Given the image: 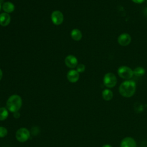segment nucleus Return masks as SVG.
I'll return each instance as SVG.
<instances>
[{
  "label": "nucleus",
  "instance_id": "nucleus-1",
  "mask_svg": "<svg viewBox=\"0 0 147 147\" xmlns=\"http://www.w3.org/2000/svg\"><path fill=\"white\" fill-rule=\"evenodd\" d=\"M136 83L132 80H126L123 82L119 87L120 95L125 98H130L135 93Z\"/></svg>",
  "mask_w": 147,
  "mask_h": 147
},
{
  "label": "nucleus",
  "instance_id": "nucleus-2",
  "mask_svg": "<svg viewBox=\"0 0 147 147\" xmlns=\"http://www.w3.org/2000/svg\"><path fill=\"white\" fill-rule=\"evenodd\" d=\"M22 105V100L21 97L17 94L11 95L9 97L6 101V108L9 111L15 113L18 111L21 108Z\"/></svg>",
  "mask_w": 147,
  "mask_h": 147
},
{
  "label": "nucleus",
  "instance_id": "nucleus-3",
  "mask_svg": "<svg viewBox=\"0 0 147 147\" xmlns=\"http://www.w3.org/2000/svg\"><path fill=\"white\" fill-rule=\"evenodd\" d=\"M15 136L16 140L18 142H25L29 139L30 132L26 127H21L17 130Z\"/></svg>",
  "mask_w": 147,
  "mask_h": 147
},
{
  "label": "nucleus",
  "instance_id": "nucleus-4",
  "mask_svg": "<svg viewBox=\"0 0 147 147\" xmlns=\"http://www.w3.org/2000/svg\"><path fill=\"white\" fill-rule=\"evenodd\" d=\"M118 76L122 79L130 80L133 76V70L126 65L120 66L117 70Z\"/></svg>",
  "mask_w": 147,
  "mask_h": 147
},
{
  "label": "nucleus",
  "instance_id": "nucleus-5",
  "mask_svg": "<svg viewBox=\"0 0 147 147\" xmlns=\"http://www.w3.org/2000/svg\"><path fill=\"white\" fill-rule=\"evenodd\" d=\"M103 82L106 87L111 88H113L117 84V79L115 74L112 72H108L104 75Z\"/></svg>",
  "mask_w": 147,
  "mask_h": 147
},
{
  "label": "nucleus",
  "instance_id": "nucleus-6",
  "mask_svg": "<svg viewBox=\"0 0 147 147\" xmlns=\"http://www.w3.org/2000/svg\"><path fill=\"white\" fill-rule=\"evenodd\" d=\"M51 18L52 22L55 25H59L63 22L64 16L62 12H61L60 10H55L51 13Z\"/></svg>",
  "mask_w": 147,
  "mask_h": 147
},
{
  "label": "nucleus",
  "instance_id": "nucleus-7",
  "mask_svg": "<svg viewBox=\"0 0 147 147\" xmlns=\"http://www.w3.org/2000/svg\"><path fill=\"white\" fill-rule=\"evenodd\" d=\"M131 40V36L129 34L127 33H123L121 34L117 39L118 43L123 47L127 46L130 44Z\"/></svg>",
  "mask_w": 147,
  "mask_h": 147
},
{
  "label": "nucleus",
  "instance_id": "nucleus-8",
  "mask_svg": "<svg viewBox=\"0 0 147 147\" xmlns=\"http://www.w3.org/2000/svg\"><path fill=\"white\" fill-rule=\"evenodd\" d=\"M64 63L67 67L71 69H74L76 67L78 61L75 56L69 55L65 57L64 59Z\"/></svg>",
  "mask_w": 147,
  "mask_h": 147
},
{
  "label": "nucleus",
  "instance_id": "nucleus-9",
  "mask_svg": "<svg viewBox=\"0 0 147 147\" xmlns=\"http://www.w3.org/2000/svg\"><path fill=\"white\" fill-rule=\"evenodd\" d=\"M119 147H137V143L133 138L126 137L122 140Z\"/></svg>",
  "mask_w": 147,
  "mask_h": 147
},
{
  "label": "nucleus",
  "instance_id": "nucleus-10",
  "mask_svg": "<svg viewBox=\"0 0 147 147\" xmlns=\"http://www.w3.org/2000/svg\"><path fill=\"white\" fill-rule=\"evenodd\" d=\"M67 78L71 83H76L79 79V73L74 69H70L67 74Z\"/></svg>",
  "mask_w": 147,
  "mask_h": 147
},
{
  "label": "nucleus",
  "instance_id": "nucleus-11",
  "mask_svg": "<svg viewBox=\"0 0 147 147\" xmlns=\"http://www.w3.org/2000/svg\"><path fill=\"white\" fill-rule=\"evenodd\" d=\"M11 17L9 14L3 12L0 14V25L2 26H7L10 22Z\"/></svg>",
  "mask_w": 147,
  "mask_h": 147
},
{
  "label": "nucleus",
  "instance_id": "nucleus-12",
  "mask_svg": "<svg viewBox=\"0 0 147 147\" xmlns=\"http://www.w3.org/2000/svg\"><path fill=\"white\" fill-rule=\"evenodd\" d=\"M2 9L5 13L9 14L14 11L15 6L12 2L10 1H6V2H5L2 5Z\"/></svg>",
  "mask_w": 147,
  "mask_h": 147
},
{
  "label": "nucleus",
  "instance_id": "nucleus-13",
  "mask_svg": "<svg viewBox=\"0 0 147 147\" xmlns=\"http://www.w3.org/2000/svg\"><path fill=\"white\" fill-rule=\"evenodd\" d=\"M71 36L72 38L75 41H80L82 38V32L76 28L72 29L71 32Z\"/></svg>",
  "mask_w": 147,
  "mask_h": 147
},
{
  "label": "nucleus",
  "instance_id": "nucleus-14",
  "mask_svg": "<svg viewBox=\"0 0 147 147\" xmlns=\"http://www.w3.org/2000/svg\"><path fill=\"white\" fill-rule=\"evenodd\" d=\"M103 99L106 101L110 100L113 97V93L112 91L109 88H106L103 90L102 92Z\"/></svg>",
  "mask_w": 147,
  "mask_h": 147
},
{
  "label": "nucleus",
  "instance_id": "nucleus-15",
  "mask_svg": "<svg viewBox=\"0 0 147 147\" xmlns=\"http://www.w3.org/2000/svg\"><path fill=\"white\" fill-rule=\"evenodd\" d=\"M9 116V110L6 107H0V121H5Z\"/></svg>",
  "mask_w": 147,
  "mask_h": 147
},
{
  "label": "nucleus",
  "instance_id": "nucleus-16",
  "mask_svg": "<svg viewBox=\"0 0 147 147\" xmlns=\"http://www.w3.org/2000/svg\"><path fill=\"white\" fill-rule=\"evenodd\" d=\"M145 74V69L142 67L139 66L135 68L133 70V74L136 76L140 77L143 76Z\"/></svg>",
  "mask_w": 147,
  "mask_h": 147
},
{
  "label": "nucleus",
  "instance_id": "nucleus-17",
  "mask_svg": "<svg viewBox=\"0 0 147 147\" xmlns=\"http://www.w3.org/2000/svg\"><path fill=\"white\" fill-rule=\"evenodd\" d=\"M7 129L4 126H0V138H4L7 135Z\"/></svg>",
  "mask_w": 147,
  "mask_h": 147
},
{
  "label": "nucleus",
  "instance_id": "nucleus-18",
  "mask_svg": "<svg viewBox=\"0 0 147 147\" xmlns=\"http://www.w3.org/2000/svg\"><path fill=\"white\" fill-rule=\"evenodd\" d=\"M86 69V66L83 64H78L76 67V70L79 73H83Z\"/></svg>",
  "mask_w": 147,
  "mask_h": 147
},
{
  "label": "nucleus",
  "instance_id": "nucleus-19",
  "mask_svg": "<svg viewBox=\"0 0 147 147\" xmlns=\"http://www.w3.org/2000/svg\"><path fill=\"white\" fill-rule=\"evenodd\" d=\"M21 117V114L20 113L19 111H17L13 113V117L16 119H18Z\"/></svg>",
  "mask_w": 147,
  "mask_h": 147
},
{
  "label": "nucleus",
  "instance_id": "nucleus-20",
  "mask_svg": "<svg viewBox=\"0 0 147 147\" xmlns=\"http://www.w3.org/2000/svg\"><path fill=\"white\" fill-rule=\"evenodd\" d=\"M38 129L37 128V127H34L32 129V133L33 134V135H36L38 134V131H37V129Z\"/></svg>",
  "mask_w": 147,
  "mask_h": 147
},
{
  "label": "nucleus",
  "instance_id": "nucleus-21",
  "mask_svg": "<svg viewBox=\"0 0 147 147\" xmlns=\"http://www.w3.org/2000/svg\"><path fill=\"white\" fill-rule=\"evenodd\" d=\"M132 2H133L135 3H138V4H141L143 3L146 0H131Z\"/></svg>",
  "mask_w": 147,
  "mask_h": 147
},
{
  "label": "nucleus",
  "instance_id": "nucleus-22",
  "mask_svg": "<svg viewBox=\"0 0 147 147\" xmlns=\"http://www.w3.org/2000/svg\"><path fill=\"white\" fill-rule=\"evenodd\" d=\"M3 76V72L2 71V69L0 68V80L2 79Z\"/></svg>",
  "mask_w": 147,
  "mask_h": 147
},
{
  "label": "nucleus",
  "instance_id": "nucleus-23",
  "mask_svg": "<svg viewBox=\"0 0 147 147\" xmlns=\"http://www.w3.org/2000/svg\"><path fill=\"white\" fill-rule=\"evenodd\" d=\"M102 147H113V146L109 144H105Z\"/></svg>",
  "mask_w": 147,
  "mask_h": 147
},
{
  "label": "nucleus",
  "instance_id": "nucleus-24",
  "mask_svg": "<svg viewBox=\"0 0 147 147\" xmlns=\"http://www.w3.org/2000/svg\"><path fill=\"white\" fill-rule=\"evenodd\" d=\"M1 9H2V5L0 3V11H1Z\"/></svg>",
  "mask_w": 147,
  "mask_h": 147
},
{
  "label": "nucleus",
  "instance_id": "nucleus-25",
  "mask_svg": "<svg viewBox=\"0 0 147 147\" xmlns=\"http://www.w3.org/2000/svg\"><path fill=\"white\" fill-rule=\"evenodd\" d=\"M146 5H147V0H146Z\"/></svg>",
  "mask_w": 147,
  "mask_h": 147
}]
</instances>
